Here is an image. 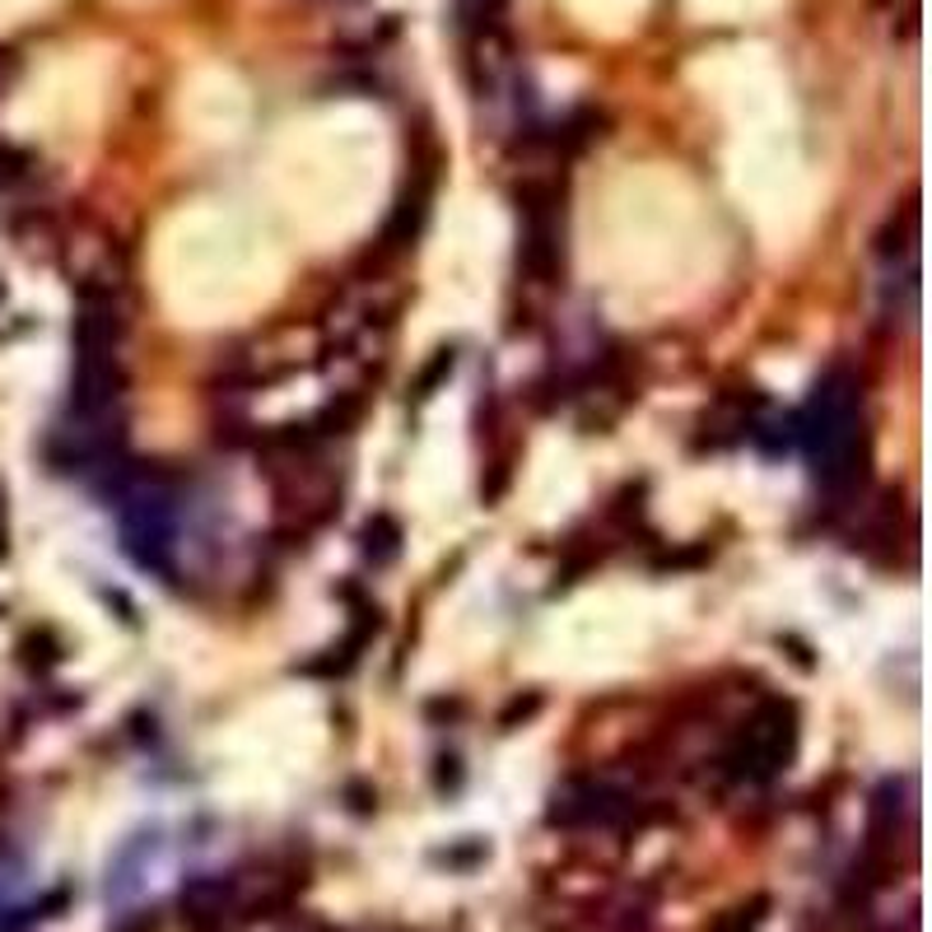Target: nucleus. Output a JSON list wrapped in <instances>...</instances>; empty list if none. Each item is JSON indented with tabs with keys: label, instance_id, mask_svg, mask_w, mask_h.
Masks as SVG:
<instances>
[{
	"label": "nucleus",
	"instance_id": "f257e3e1",
	"mask_svg": "<svg viewBox=\"0 0 932 932\" xmlns=\"http://www.w3.org/2000/svg\"><path fill=\"white\" fill-rule=\"evenodd\" d=\"M858 410H863L858 379L844 364H835L816 379V387L807 396V410L798 415V443L811 458V467H816L821 485L835 494L854 490L863 481V452H858L863 415Z\"/></svg>",
	"mask_w": 932,
	"mask_h": 932
},
{
	"label": "nucleus",
	"instance_id": "f03ea898",
	"mask_svg": "<svg viewBox=\"0 0 932 932\" xmlns=\"http://www.w3.org/2000/svg\"><path fill=\"white\" fill-rule=\"evenodd\" d=\"M792 750H798V709L788 700H765L727 742L723 775L737 783H769L779 769H788Z\"/></svg>",
	"mask_w": 932,
	"mask_h": 932
},
{
	"label": "nucleus",
	"instance_id": "7ed1b4c3",
	"mask_svg": "<svg viewBox=\"0 0 932 932\" xmlns=\"http://www.w3.org/2000/svg\"><path fill=\"white\" fill-rule=\"evenodd\" d=\"M634 811H639V802H634L625 788L606 783V779H569L564 788H555V798H550V821L569 825V830L629 825Z\"/></svg>",
	"mask_w": 932,
	"mask_h": 932
},
{
	"label": "nucleus",
	"instance_id": "20e7f679",
	"mask_svg": "<svg viewBox=\"0 0 932 932\" xmlns=\"http://www.w3.org/2000/svg\"><path fill=\"white\" fill-rule=\"evenodd\" d=\"M429 196H434V168H420L410 177V187L402 191V201H396L392 220L383 229V248H406L415 233L425 224V210H429Z\"/></svg>",
	"mask_w": 932,
	"mask_h": 932
},
{
	"label": "nucleus",
	"instance_id": "39448f33",
	"mask_svg": "<svg viewBox=\"0 0 932 932\" xmlns=\"http://www.w3.org/2000/svg\"><path fill=\"white\" fill-rule=\"evenodd\" d=\"M360 550L373 564H392L396 555H402V523H396L392 513H373L360 531Z\"/></svg>",
	"mask_w": 932,
	"mask_h": 932
},
{
	"label": "nucleus",
	"instance_id": "423d86ee",
	"mask_svg": "<svg viewBox=\"0 0 932 932\" xmlns=\"http://www.w3.org/2000/svg\"><path fill=\"white\" fill-rule=\"evenodd\" d=\"M19 658L37 671H47V667L62 662V644H56L52 629H33V634H24V644H19Z\"/></svg>",
	"mask_w": 932,
	"mask_h": 932
},
{
	"label": "nucleus",
	"instance_id": "0eeeda50",
	"mask_svg": "<svg viewBox=\"0 0 932 932\" xmlns=\"http://www.w3.org/2000/svg\"><path fill=\"white\" fill-rule=\"evenodd\" d=\"M452 364H458V350H452V346H443V350L434 354V360L420 369V383H415V402H429V396H434V387H439V383L448 379V373H452Z\"/></svg>",
	"mask_w": 932,
	"mask_h": 932
}]
</instances>
